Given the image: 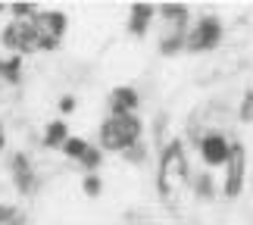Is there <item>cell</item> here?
Instances as JSON below:
<instances>
[{"label": "cell", "instance_id": "cell-8", "mask_svg": "<svg viewBox=\"0 0 253 225\" xmlns=\"http://www.w3.org/2000/svg\"><path fill=\"white\" fill-rule=\"evenodd\" d=\"M0 44H3L6 53H16V56L38 53V44H35V19H28V22H6L3 28H0Z\"/></svg>", "mask_w": 253, "mask_h": 225}, {"label": "cell", "instance_id": "cell-4", "mask_svg": "<svg viewBox=\"0 0 253 225\" xmlns=\"http://www.w3.org/2000/svg\"><path fill=\"white\" fill-rule=\"evenodd\" d=\"M69 32V16L63 9H41L35 16V44L38 53H53L60 50V44L66 41Z\"/></svg>", "mask_w": 253, "mask_h": 225}, {"label": "cell", "instance_id": "cell-9", "mask_svg": "<svg viewBox=\"0 0 253 225\" xmlns=\"http://www.w3.org/2000/svg\"><path fill=\"white\" fill-rule=\"evenodd\" d=\"M60 153L66 160H72L75 166H82L84 175L87 172H100V166H103V150L97 147V144H91L87 138H79V135H69V141L63 144Z\"/></svg>", "mask_w": 253, "mask_h": 225}, {"label": "cell", "instance_id": "cell-5", "mask_svg": "<svg viewBox=\"0 0 253 225\" xmlns=\"http://www.w3.org/2000/svg\"><path fill=\"white\" fill-rule=\"evenodd\" d=\"M222 38H225V25H222L219 16H200L194 25H188V35H184V50L188 53H210L216 50L222 44Z\"/></svg>", "mask_w": 253, "mask_h": 225}, {"label": "cell", "instance_id": "cell-10", "mask_svg": "<svg viewBox=\"0 0 253 225\" xmlns=\"http://www.w3.org/2000/svg\"><path fill=\"white\" fill-rule=\"evenodd\" d=\"M197 153L207 169H219V166L228 163V153H231V138L228 135H222L219 129H212L207 135H200L197 138Z\"/></svg>", "mask_w": 253, "mask_h": 225}, {"label": "cell", "instance_id": "cell-3", "mask_svg": "<svg viewBox=\"0 0 253 225\" xmlns=\"http://www.w3.org/2000/svg\"><path fill=\"white\" fill-rule=\"evenodd\" d=\"M157 16L163 19V35H160V53L163 56H172L184 50V35H188V16L191 9L188 6H157Z\"/></svg>", "mask_w": 253, "mask_h": 225}, {"label": "cell", "instance_id": "cell-7", "mask_svg": "<svg viewBox=\"0 0 253 225\" xmlns=\"http://www.w3.org/2000/svg\"><path fill=\"white\" fill-rule=\"evenodd\" d=\"M225 179H222V197L225 200H238L247 188V147L241 141H231V153L228 163L222 166Z\"/></svg>", "mask_w": 253, "mask_h": 225}, {"label": "cell", "instance_id": "cell-18", "mask_svg": "<svg viewBox=\"0 0 253 225\" xmlns=\"http://www.w3.org/2000/svg\"><path fill=\"white\" fill-rule=\"evenodd\" d=\"M82 194L84 197H100L103 194V179H100V172H87V175H82Z\"/></svg>", "mask_w": 253, "mask_h": 225}, {"label": "cell", "instance_id": "cell-22", "mask_svg": "<svg viewBox=\"0 0 253 225\" xmlns=\"http://www.w3.org/2000/svg\"><path fill=\"white\" fill-rule=\"evenodd\" d=\"M0 16H6V6H0Z\"/></svg>", "mask_w": 253, "mask_h": 225}, {"label": "cell", "instance_id": "cell-19", "mask_svg": "<svg viewBox=\"0 0 253 225\" xmlns=\"http://www.w3.org/2000/svg\"><path fill=\"white\" fill-rule=\"evenodd\" d=\"M238 119H241V122H253V91H244V97H241Z\"/></svg>", "mask_w": 253, "mask_h": 225}, {"label": "cell", "instance_id": "cell-17", "mask_svg": "<svg viewBox=\"0 0 253 225\" xmlns=\"http://www.w3.org/2000/svg\"><path fill=\"white\" fill-rule=\"evenodd\" d=\"M38 13H41V6H35V3H13V6H6L9 22H28V19H35Z\"/></svg>", "mask_w": 253, "mask_h": 225}, {"label": "cell", "instance_id": "cell-6", "mask_svg": "<svg viewBox=\"0 0 253 225\" xmlns=\"http://www.w3.org/2000/svg\"><path fill=\"white\" fill-rule=\"evenodd\" d=\"M6 172H9V184H13V191L19 194V197H35L38 188H41V175H38L32 156H28L25 150H13L6 160Z\"/></svg>", "mask_w": 253, "mask_h": 225}, {"label": "cell", "instance_id": "cell-15", "mask_svg": "<svg viewBox=\"0 0 253 225\" xmlns=\"http://www.w3.org/2000/svg\"><path fill=\"white\" fill-rule=\"evenodd\" d=\"M191 188L197 194V200H212L216 197V181H212V172H200L197 179H191Z\"/></svg>", "mask_w": 253, "mask_h": 225}, {"label": "cell", "instance_id": "cell-12", "mask_svg": "<svg viewBox=\"0 0 253 225\" xmlns=\"http://www.w3.org/2000/svg\"><path fill=\"white\" fill-rule=\"evenodd\" d=\"M153 19H157V6H150V3H134V6L128 9V35H131V38L150 35Z\"/></svg>", "mask_w": 253, "mask_h": 225}, {"label": "cell", "instance_id": "cell-1", "mask_svg": "<svg viewBox=\"0 0 253 225\" xmlns=\"http://www.w3.org/2000/svg\"><path fill=\"white\" fill-rule=\"evenodd\" d=\"M191 169H188V153H184L181 138H169L160 147V166H157V194L169 210H181L184 197L191 191Z\"/></svg>", "mask_w": 253, "mask_h": 225}, {"label": "cell", "instance_id": "cell-16", "mask_svg": "<svg viewBox=\"0 0 253 225\" xmlns=\"http://www.w3.org/2000/svg\"><path fill=\"white\" fill-rule=\"evenodd\" d=\"M0 225H28L25 210L9 203V200H0Z\"/></svg>", "mask_w": 253, "mask_h": 225}, {"label": "cell", "instance_id": "cell-20", "mask_svg": "<svg viewBox=\"0 0 253 225\" xmlns=\"http://www.w3.org/2000/svg\"><path fill=\"white\" fill-rule=\"evenodd\" d=\"M56 106H60V113H63V116H69V113H75V106H79V100H75L72 94H63Z\"/></svg>", "mask_w": 253, "mask_h": 225}, {"label": "cell", "instance_id": "cell-21", "mask_svg": "<svg viewBox=\"0 0 253 225\" xmlns=\"http://www.w3.org/2000/svg\"><path fill=\"white\" fill-rule=\"evenodd\" d=\"M6 144H9V138H6V125L0 122V156L6 153Z\"/></svg>", "mask_w": 253, "mask_h": 225}, {"label": "cell", "instance_id": "cell-11", "mask_svg": "<svg viewBox=\"0 0 253 225\" xmlns=\"http://www.w3.org/2000/svg\"><path fill=\"white\" fill-rule=\"evenodd\" d=\"M138 106H141V94L131 85H116L106 94V110H110V116H138Z\"/></svg>", "mask_w": 253, "mask_h": 225}, {"label": "cell", "instance_id": "cell-2", "mask_svg": "<svg viewBox=\"0 0 253 225\" xmlns=\"http://www.w3.org/2000/svg\"><path fill=\"white\" fill-rule=\"evenodd\" d=\"M97 138H100L97 147L103 153L106 150L110 153H128L131 147H138L144 141V122H141V116H110L106 113Z\"/></svg>", "mask_w": 253, "mask_h": 225}, {"label": "cell", "instance_id": "cell-14", "mask_svg": "<svg viewBox=\"0 0 253 225\" xmlns=\"http://www.w3.org/2000/svg\"><path fill=\"white\" fill-rule=\"evenodd\" d=\"M69 141V125H66V119H53L44 125V138L41 144L47 150H63V144Z\"/></svg>", "mask_w": 253, "mask_h": 225}, {"label": "cell", "instance_id": "cell-13", "mask_svg": "<svg viewBox=\"0 0 253 225\" xmlns=\"http://www.w3.org/2000/svg\"><path fill=\"white\" fill-rule=\"evenodd\" d=\"M25 82V56L16 53H0V85L19 88Z\"/></svg>", "mask_w": 253, "mask_h": 225}]
</instances>
